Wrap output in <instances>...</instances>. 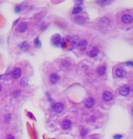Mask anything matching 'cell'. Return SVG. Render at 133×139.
I'll list each match as a JSON object with an SVG mask.
<instances>
[{"label":"cell","mask_w":133,"mask_h":139,"mask_svg":"<svg viewBox=\"0 0 133 139\" xmlns=\"http://www.w3.org/2000/svg\"><path fill=\"white\" fill-rule=\"evenodd\" d=\"M64 105L63 103H61V102H59V103H56L54 105V107H53V109H54V111L56 112V113H61V112L64 110Z\"/></svg>","instance_id":"cell-4"},{"label":"cell","mask_w":133,"mask_h":139,"mask_svg":"<svg viewBox=\"0 0 133 139\" xmlns=\"http://www.w3.org/2000/svg\"><path fill=\"white\" fill-rule=\"evenodd\" d=\"M34 46L35 47H41V42H40V39L39 38H36L35 40H34Z\"/></svg>","instance_id":"cell-20"},{"label":"cell","mask_w":133,"mask_h":139,"mask_svg":"<svg viewBox=\"0 0 133 139\" xmlns=\"http://www.w3.org/2000/svg\"><path fill=\"white\" fill-rule=\"evenodd\" d=\"M129 91H130V89H129V86H122V87H120L119 89V94H120L121 96H124V97L129 95Z\"/></svg>","instance_id":"cell-2"},{"label":"cell","mask_w":133,"mask_h":139,"mask_svg":"<svg viewBox=\"0 0 133 139\" xmlns=\"http://www.w3.org/2000/svg\"><path fill=\"white\" fill-rule=\"evenodd\" d=\"M6 139H16L14 137V135H8L7 136H6Z\"/></svg>","instance_id":"cell-25"},{"label":"cell","mask_w":133,"mask_h":139,"mask_svg":"<svg viewBox=\"0 0 133 139\" xmlns=\"http://www.w3.org/2000/svg\"><path fill=\"white\" fill-rule=\"evenodd\" d=\"M113 138L114 139H120V138H122V135H115L113 136Z\"/></svg>","instance_id":"cell-24"},{"label":"cell","mask_w":133,"mask_h":139,"mask_svg":"<svg viewBox=\"0 0 133 139\" xmlns=\"http://www.w3.org/2000/svg\"><path fill=\"white\" fill-rule=\"evenodd\" d=\"M1 89H2V86L0 85V91H1Z\"/></svg>","instance_id":"cell-30"},{"label":"cell","mask_w":133,"mask_h":139,"mask_svg":"<svg viewBox=\"0 0 133 139\" xmlns=\"http://www.w3.org/2000/svg\"><path fill=\"white\" fill-rule=\"evenodd\" d=\"M71 122L70 121L69 119H64V120H63L62 124H61V127L64 129H69L71 127Z\"/></svg>","instance_id":"cell-9"},{"label":"cell","mask_w":133,"mask_h":139,"mask_svg":"<svg viewBox=\"0 0 133 139\" xmlns=\"http://www.w3.org/2000/svg\"><path fill=\"white\" fill-rule=\"evenodd\" d=\"M26 80H27L26 79H24V80H22V81H21V84H22V85H25V84L26 83Z\"/></svg>","instance_id":"cell-27"},{"label":"cell","mask_w":133,"mask_h":139,"mask_svg":"<svg viewBox=\"0 0 133 139\" xmlns=\"http://www.w3.org/2000/svg\"><path fill=\"white\" fill-rule=\"evenodd\" d=\"M19 47L21 48V49H23V50H28L29 45H28V44L26 42H24V43H22V44H20Z\"/></svg>","instance_id":"cell-18"},{"label":"cell","mask_w":133,"mask_h":139,"mask_svg":"<svg viewBox=\"0 0 133 139\" xmlns=\"http://www.w3.org/2000/svg\"><path fill=\"white\" fill-rule=\"evenodd\" d=\"M49 79H50V82H51L52 84H55V83H57V82L59 81L60 77L57 75V74L53 73V74H51V75H50Z\"/></svg>","instance_id":"cell-8"},{"label":"cell","mask_w":133,"mask_h":139,"mask_svg":"<svg viewBox=\"0 0 133 139\" xmlns=\"http://www.w3.org/2000/svg\"><path fill=\"white\" fill-rule=\"evenodd\" d=\"M131 114L133 115V107H132V108H131Z\"/></svg>","instance_id":"cell-29"},{"label":"cell","mask_w":133,"mask_h":139,"mask_svg":"<svg viewBox=\"0 0 133 139\" xmlns=\"http://www.w3.org/2000/svg\"><path fill=\"white\" fill-rule=\"evenodd\" d=\"M74 22L79 24H83L85 23V19L82 16H76V17H74Z\"/></svg>","instance_id":"cell-16"},{"label":"cell","mask_w":133,"mask_h":139,"mask_svg":"<svg viewBox=\"0 0 133 139\" xmlns=\"http://www.w3.org/2000/svg\"><path fill=\"white\" fill-rule=\"evenodd\" d=\"M126 71L123 69V68H121V67H119V68H117L116 69V71H115V74H116V76L117 77H119V78H122V77H124V76L126 75Z\"/></svg>","instance_id":"cell-6"},{"label":"cell","mask_w":133,"mask_h":139,"mask_svg":"<svg viewBox=\"0 0 133 139\" xmlns=\"http://www.w3.org/2000/svg\"><path fill=\"white\" fill-rule=\"evenodd\" d=\"M82 11V8L81 7V6H75V7L72 9V15H78L80 14V13Z\"/></svg>","instance_id":"cell-17"},{"label":"cell","mask_w":133,"mask_h":139,"mask_svg":"<svg viewBox=\"0 0 133 139\" xmlns=\"http://www.w3.org/2000/svg\"><path fill=\"white\" fill-rule=\"evenodd\" d=\"M62 37H61V35L60 34H55V35H54L52 37V39H51V43H52V44L54 46H60L61 45V43H62Z\"/></svg>","instance_id":"cell-1"},{"label":"cell","mask_w":133,"mask_h":139,"mask_svg":"<svg viewBox=\"0 0 133 139\" xmlns=\"http://www.w3.org/2000/svg\"><path fill=\"white\" fill-rule=\"evenodd\" d=\"M21 9H22V8L20 7V6H16V8H15V12H16V13H19L20 11H21Z\"/></svg>","instance_id":"cell-22"},{"label":"cell","mask_w":133,"mask_h":139,"mask_svg":"<svg viewBox=\"0 0 133 139\" xmlns=\"http://www.w3.org/2000/svg\"><path fill=\"white\" fill-rule=\"evenodd\" d=\"M109 24H110V19L107 17L101 18L99 21V25L101 26V28H105L106 26H108Z\"/></svg>","instance_id":"cell-7"},{"label":"cell","mask_w":133,"mask_h":139,"mask_svg":"<svg viewBox=\"0 0 133 139\" xmlns=\"http://www.w3.org/2000/svg\"><path fill=\"white\" fill-rule=\"evenodd\" d=\"M88 132H89V130L86 128H83V129H81V135L82 137H85L86 135H87Z\"/></svg>","instance_id":"cell-19"},{"label":"cell","mask_w":133,"mask_h":139,"mask_svg":"<svg viewBox=\"0 0 133 139\" xmlns=\"http://www.w3.org/2000/svg\"><path fill=\"white\" fill-rule=\"evenodd\" d=\"M26 30H27V24H26V23H21L17 26V32L19 33H24L26 32Z\"/></svg>","instance_id":"cell-12"},{"label":"cell","mask_w":133,"mask_h":139,"mask_svg":"<svg viewBox=\"0 0 133 139\" xmlns=\"http://www.w3.org/2000/svg\"><path fill=\"white\" fill-rule=\"evenodd\" d=\"M92 139H97V138H92Z\"/></svg>","instance_id":"cell-32"},{"label":"cell","mask_w":133,"mask_h":139,"mask_svg":"<svg viewBox=\"0 0 133 139\" xmlns=\"http://www.w3.org/2000/svg\"><path fill=\"white\" fill-rule=\"evenodd\" d=\"M98 4H100V5H102V6H105V5H109V4H111V1H102V2H101V1H98Z\"/></svg>","instance_id":"cell-21"},{"label":"cell","mask_w":133,"mask_h":139,"mask_svg":"<svg viewBox=\"0 0 133 139\" xmlns=\"http://www.w3.org/2000/svg\"><path fill=\"white\" fill-rule=\"evenodd\" d=\"M112 99V94L110 91H104L102 94V99L104 101H110L111 99Z\"/></svg>","instance_id":"cell-13"},{"label":"cell","mask_w":133,"mask_h":139,"mask_svg":"<svg viewBox=\"0 0 133 139\" xmlns=\"http://www.w3.org/2000/svg\"><path fill=\"white\" fill-rule=\"evenodd\" d=\"M94 103H95V99H94L93 98L90 97L85 99V101H84V106H85V107H87V108H91V107H93Z\"/></svg>","instance_id":"cell-3"},{"label":"cell","mask_w":133,"mask_h":139,"mask_svg":"<svg viewBox=\"0 0 133 139\" xmlns=\"http://www.w3.org/2000/svg\"><path fill=\"white\" fill-rule=\"evenodd\" d=\"M99 54V49L97 47H91V50H90L89 55L91 56V58H94Z\"/></svg>","instance_id":"cell-10"},{"label":"cell","mask_w":133,"mask_h":139,"mask_svg":"<svg viewBox=\"0 0 133 139\" xmlns=\"http://www.w3.org/2000/svg\"><path fill=\"white\" fill-rule=\"evenodd\" d=\"M121 20H122V22L124 23V24H131V23L133 22V18L132 16H130V15H123L122 16V17H121Z\"/></svg>","instance_id":"cell-5"},{"label":"cell","mask_w":133,"mask_h":139,"mask_svg":"<svg viewBox=\"0 0 133 139\" xmlns=\"http://www.w3.org/2000/svg\"><path fill=\"white\" fill-rule=\"evenodd\" d=\"M126 64L129 66H133V62H126Z\"/></svg>","instance_id":"cell-26"},{"label":"cell","mask_w":133,"mask_h":139,"mask_svg":"<svg viewBox=\"0 0 133 139\" xmlns=\"http://www.w3.org/2000/svg\"><path fill=\"white\" fill-rule=\"evenodd\" d=\"M105 72H106V67L104 65L100 66V67L97 69V73L99 74L100 76L104 75V74H105Z\"/></svg>","instance_id":"cell-15"},{"label":"cell","mask_w":133,"mask_h":139,"mask_svg":"<svg viewBox=\"0 0 133 139\" xmlns=\"http://www.w3.org/2000/svg\"><path fill=\"white\" fill-rule=\"evenodd\" d=\"M82 3H83L82 1H75V4L76 5H81Z\"/></svg>","instance_id":"cell-28"},{"label":"cell","mask_w":133,"mask_h":139,"mask_svg":"<svg viewBox=\"0 0 133 139\" xmlns=\"http://www.w3.org/2000/svg\"><path fill=\"white\" fill-rule=\"evenodd\" d=\"M87 45H88V42L86 40H81L80 41L79 44H78V48L80 50H85L87 48Z\"/></svg>","instance_id":"cell-14"},{"label":"cell","mask_w":133,"mask_h":139,"mask_svg":"<svg viewBox=\"0 0 133 139\" xmlns=\"http://www.w3.org/2000/svg\"><path fill=\"white\" fill-rule=\"evenodd\" d=\"M19 94H20V90H16V91H15L14 93H13V96H14V97H18V96H19Z\"/></svg>","instance_id":"cell-23"},{"label":"cell","mask_w":133,"mask_h":139,"mask_svg":"<svg viewBox=\"0 0 133 139\" xmlns=\"http://www.w3.org/2000/svg\"><path fill=\"white\" fill-rule=\"evenodd\" d=\"M21 74H22L21 70H20L19 68H16L12 72V77L14 78V79H19Z\"/></svg>","instance_id":"cell-11"},{"label":"cell","mask_w":133,"mask_h":139,"mask_svg":"<svg viewBox=\"0 0 133 139\" xmlns=\"http://www.w3.org/2000/svg\"><path fill=\"white\" fill-rule=\"evenodd\" d=\"M1 77H2V76H1V75H0V79H1Z\"/></svg>","instance_id":"cell-31"}]
</instances>
